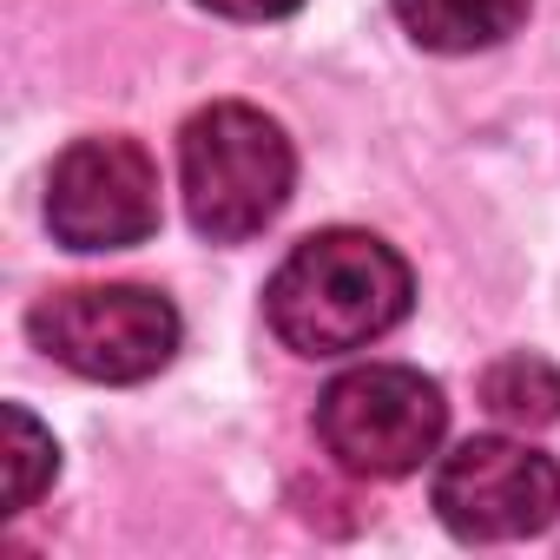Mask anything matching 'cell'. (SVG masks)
Here are the masks:
<instances>
[{"instance_id":"cell-4","label":"cell","mask_w":560,"mask_h":560,"mask_svg":"<svg viewBox=\"0 0 560 560\" xmlns=\"http://www.w3.org/2000/svg\"><path fill=\"white\" fill-rule=\"evenodd\" d=\"M27 337L86 383H145L178 357V311L145 284H73L27 311Z\"/></svg>"},{"instance_id":"cell-8","label":"cell","mask_w":560,"mask_h":560,"mask_svg":"<svg viewBox=\"0 0 560 560\" xmlns=\"http://www.w3.org/2000/svg\"><path fill=\"white\" fill-rule=\"evenodd\" d=\"M481 409L508 429H553L560 422V370L534 350H514L481 370Z\"/></svg>"},{"instance_id":"cell-9","label":"cell","mask_w":560,"mask_h":560,"mask_svg":"<svg viewBox=\"0 0 560 560\" xmlns=\"http://www.w3.org/2000/svg\"><path fill=\"white\" fill-rule=\"evenodd\" d=\"M54 475H60L54 435H47L21 402H8V514H27V508L54 488Z\"/></svg>"},{"instance_id":"cell-3","label":"cell","mask_w":560,"mask_h":560,"mask_svg":"<svg viewBox=\"0 0 560 560\" xmlns=\"http://www.w3.org/2000/svg\"><path fill=\"white\" fill-rule=\"evenodd\" d=\"M442 429H448V402L409 363L343 370L317 396V442H324V455L343 475H363V481L416 475L442 448Z\"/></svg>"},{"instance_id":"cell-10","label":"cell","mask_w":560,"mask_h":560,"mask_svg":"<svg viewBox=\"0 0 560 560\" xmlns=\"http://www.w3.org/2000/svg\"><path fill=\"white\" fill-rule=\"evenodd\" d=\"M198 8H211L224 21H284V14L304 8V0H198Z\"/></svg>"},{"instance_id":"cell-1","label":"cell","mask_w":560,"mask_h":560,"mask_svg":"<svg viewBox=\"0 0 560 560\" xmlns=\"http://www.w3.org/2000/svg\"><path fill=\"white\" fill-rule=\"evenodd\" d=\"M416 304V277L376 231H311L264 284V317L298 357H350L389 337Z\"/></svg>"},{"instance_id":"cell-5","label":"cell","mask_w":560,"mask_h":560,"mask_svg":"<svg viewBox=\"0 0 560 560\" xmlns=\"http://www.w3.org/2000/svg\"><path fill=\"white\" fill-rule=\"evenodd\" d=\"M47 231L80 257L145 244L159 231V165H152V152L126 132L73 139L47 172Z\"/></svg>"},{"instance_id":"cell-7","label":"cell","mask_w":560,"mask_h":560,"mask_svg":"<svg viewBox=\"0 0 560 560\" xmlns=\"http://www.w3.org/2000/svg\"><path fill=\"white\" fill-rule=\"evenodd\" d=\"M396 21L409 27L416 47L429 54H481L501 47L508 34H521L534 0H389Z\"/></svg>"},{"instance_id":"cell-2","label":"cell","mask_w":560,"mask_h":560,"mask_svg":"<svg viewBox=\"0 0 560 560\" xmlns=\"http://www.w3.org/2000/svg\"><path fill=\"white\" fill-rule=\"evenodd\" d=\"M298 185V152L270 113L244 100H218L185 119L178 132V191L185 218L211 244H244L270 231L291 205Z\"/></svg>"},{"instance_id":"cell-6","label":"cell","mask_w":560,"mask_h":560,"mask_svg":"<svg viewBox=\"0 0 560 560\" xmlns=\"http://www.w3.org/2000/svg\"><path fill=\"white\" fill-rule=\"evenodd\" d=\"M435 514L455 540H521L540 534L560 514V468L553 455L508 442V435H475L435 468Z\"/></svg>"}]
</instances>
